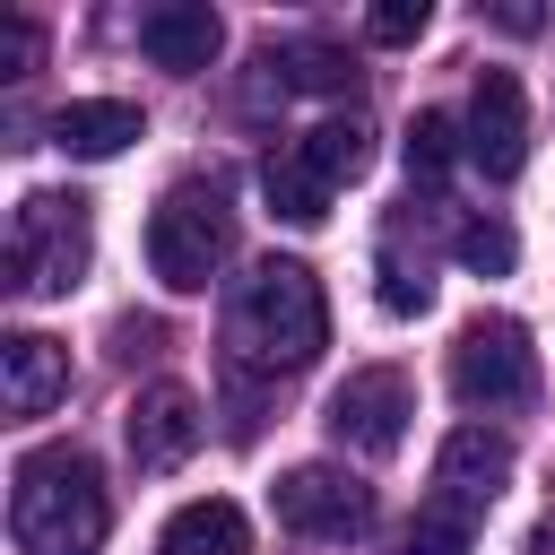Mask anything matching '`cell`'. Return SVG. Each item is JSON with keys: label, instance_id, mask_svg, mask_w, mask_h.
<instances>
[{"label": "cell", "instance_id": "cell-8", "mask_svg": "<svg viewBox=\"0 0 555 555\" xmlns=\"http://www.w3.org/2000/svg\"><path fill=\"white\" fill-rule=\"evenodd\" d=\"M503 486H512V442L503 434H486V425L442 434V451H434V512H451V520L477 529Z\"/></svg>", "mask_w": 555, "mask_h": 555}, {"label": "cell", "instance_id": "cell-1", "mask_svg": "<svg viewBox=\"0 0 555 555\" xmlns=\"http://www.w3.org/2000/svg\"><path fill=\"white\" fill-rule=\"evenodd\" d=\"M330 347V304H321V278L304 260H251L234 286H225V364L251 373V382H286L304 373L312 356Z\"/></svg>", "mask_w": 555, "mask_h": 555}, {"label": "cell", "instance_id": "cell-14", "mask_svg": "<svg viewBox=\"0 0 555 555\" xmlns=\"http://www.w3.org/2000/svg\"><path fill=\"white\" fill-rule=\"evenodd\" d=\"M156 555H251V520H243V503L199 494L156 529Z\"/></svg>", "mask_w": 555, "mask_h": 555}, {"label": "cell", "instance_id": "cell-21", "mask_svg": "<svg viewBox=\"0 0 555 555\" xmlns=\"http://www.w3.org/2000/svg\"><path fill=\"white\" fill-rule=\"evenodd\" d=\"M425 17H434L425 0H382V9L364 17V35H373V43H416V35H425Z\"/></svg>", "mask_w": 555, "mask_h": 555}, {"label": "cell", "instance_id": "cell-24", "mask_svg": "<svg viewBox=\"0 0 555 555\" xmlns=\"http://www.w3.org/2000/svg\"><path fill=\"white\" fill-rule=\"evenodd\" d=\"M529 555H555V512H546V520L529 529Z\"/></svg>", "mask_w": 555, "mask_h": 555}, {"label": "cell", "instance_id": "cell-15", "mask_svg": "<svg viewBox=\"0 0 555 555\" xmlns=\"http://www.w3.org/2000/svg\"><path fill=\"white\" fill-rule=\"evenodd\" d=\"M278 87H295V95H338L347 78H356V61L338 52V43H321V35H304V43H269V61H260Z\"/></svg>", "mask_w": 555, "mask_h": 555}, {"label": "cell", "instance_id": "cell-17", "mask_svg": "<svg viewBox=\"0 0 555 555\" xmlns=\"http://www.w3.org/2000/svg\"><path fill=\"white\" fill-rule=\"evenodd\" d=\"M295 147H304V165H312L330 191H338V182H356V173L373 165V130H364L356 113H347V121H321V130H304Z\"/></svg>", "mask_w": 555, "mask_h": 555}, {"label": "cell", "instance_id": "cell-18", "mask_svg": "<svg viewBox=\"0 0 555 555\" xmlns=\"http://www.w3.org/2000/svg\"><path fill=\"white\" fill-rule=\"evenodd\" d=\"M460 147H468V139H460L451 113H416V121H408V182H442Z\"/></svg>", "mask_w": 555, "mask_h": 555}, {"label": "cell", "instance_id": "cell-11", "mask_svg": "<svg viewBox=\"0 0 555 555\" xmlns=\"http://www.w3.org/2000/svg\"><path fill=\"white\" fill-rule=\"evenodd\" d=\"M0 399H9V416H52L69 399V347L43 330H9L0 338Z\"/></svg>", "mask_w": 555, "mask_h": 555}, {"label": "cell", "instance_id": "cell-16", "mask_svg": "<svg viewBox=\"0 0 555 555\" xmlns=\"http://www.w3.org/2000/svg\"><path fill=\"white\" fill-rule=\"evenodd\" d=\"M260 191H269V217H286V225H321L330 217V182L304 165V147H278L260 165Z\"/></svg>", "mask_w": 555, "mask_h": 555}, {"label": "cell", "instance_id": "cell-23", "mask_svg": "<svg viewBox=\"0 0 555 555\" xmlns=\"http://www.w3.org/2000/svg\"><path fill=\"white\" fill-rule=\"evenodd\" d=\"M494 26H503V35H538L546 17H538V9H494Z\"/></svg>", "mask_w": 555, "mask_h": 555}, {"label": "cell", "instance_id": "cell-10", "mask_svg": "<svg viewBox=\"0 0 555 555\" xmlns=\"http://www.w3.org/2000/svg\"><path fill=\"white\" fill-rule=\"evenodd\" d=\"M121 434H130V460H139V468H182V460L199 451L208 416H199V399H191L182 382H147V390L130 399Z\"/></svg>", "mask_w": 555, "mask_h": 555}, {"label": "cell", "instance_id": "cell-13", "mask_svg": "<svg viewBox=\"0 0 555 555\" xmlns=\"http://www.w3.org/2000/svg\"><path fill=\"white\" fill-rule=\"evenodd\" d=\"M147 121H139V104H121V95H78V104H61L52 113V147L61 156H121L130 139H139Z\"/></svg>", "mask_w": 555, "mask_h": 555}, {"label": "cell", "instance_id": "cell-4", "mask_svg": "<svg viewBox=\"0 0 555 555\" xmlns=\"http://www.w3.org/2000/svg\"><path fill=\"white\" fill-rule=\"evenodd\" d=\"M225 251H234V208H225V191L217 182H173L156 208H147V269L173 286V295H199L217 269H225Z\"/></svg>", "mask_w": 555, "mask_h": 555}, {"label": "cell", "instance_id": "cell-3", "mask_svg": "<svg viewBox=\"0 0 555 555\" xmlns=\"http://www.w3.org/2000/svg\"><path fill=\"white\" fill-rule=\"evenodd\" d=\"M95 260V217L78 191H26L9 208V295L17 304H52L87 278Z\"/></svg>", "mask_w": 555, "mask_h": 555}, {"label": "cell", "instance_id": "cell-20", "mask_svg": "<svg viewBox=\"0 0 555 555\" xmlns=\"http://www.w3.org/2000/svg\"><path fill=\"white\" fill-rule=\"evenodd\" d=\"M468 538H477V529H468V520H451V512H434V503H425V512H416V529H408V546H399V555H468Z\"/></svg>", "mask_w": 555, "mask_h": 555}, {"label": "cell", "instance_id": "cell-5", "mask_svg": "<svg viewBox=\"0 0 555 555\" xmlns=\"http://www.w3.org/2000/svg\"><path fill=\"white\" fill-rule=\"evenodd\" d=\"M451 390H460V408H486V416L529 408L538 399V347H529V330L512 312H477L460 330V347H451Z\"/></svg>", "mask_w": 555, "mask_h": 555}, {"label": "cell", "instance_id": "cell-7", "mask_svg": "<svg viewBox=\"0 0 555 555\" xmlns=\"http://www.w3.org/2000/svg\"><path fill=\"white\" fill-rule=\"evenodd\" d=\"M278 520L295 538H312V546H347V538L373 529V486L330 468V460H304V468L278 477Z\"/></svg>", "mask_w": 555, "mask_h": 555}, {"label": "cell", "instance_id": "cell-2", "mask_svg": "<svg viewBox=\"0 0 555 555\" xmlns=\"http://www.w3.org/2000/svg\"><path fill=\"white\" fill-rule=\"evenodd\" d=\"M113 529L104 468L78 442H35L9 477V538L17 555H95Z\"/></svg>", "mask_w": 555, "mask_h": 555}, {"label": "cell", "instance_id": "cell-9", "mask_svg": "<svg viewBox=\"0 0 555 555\" xmlns=\"http://www.w3.org/2000/svg\"><path fill=\"white\" fill-rule=\"evenodd\" d=\"M460 130H468V165H477L486 182H512V173L529 165V95H520V78H512V69H486Z\"/></svg>", "mask_w": 555, "mask_h": 555}, {"label": "cell", "instance_id": "cell-12", "mask_svg": "<svg viewBox=\"0 0 555 555\" xmlns=\"http://www.w3.org/2000/svg\"><path fill=\"white\" fill-rule=\"evenodd\" d=\"M217 43H225V26H217L208 0H165V9L139 17V52H147L156 69H208Z\"/></svg>", "mask_w": 555, "mask_h": 555}, {"label": "cell", "instance_id": "cell-22", "mask_svg": "<svg viewBox=\"0 0 555 555\" xmlns=\"http://www.w3.org/2000/svg\"><path fill=\"white\" fill-rule=\"evenodd\" d=\"M43 61V26L35 17H0V78H26Z\"/></svg>", "mask_w": 555, "mask_h": 555}, {"label": "cell", "instance_id": "cell-19", "mask_svg": "<svg viewBox=\"0 0 555 555\" xmlns=\"http://www.w3.org/2000/svg\"><path fill=\"white\" fill-rule=\"evenodd\" d=\"M451 251L477 269V278H503L512 260H520V243H512V225H494V217H468L460 234H451Z\"/></svg>", "mask_w": 555, "mask_h": 555}, {"label": "cell", "instance_id": "cell-6", "mask_svg": "<svg viewBox=\"0 0 555 555\" xmlns=\"http://www.w3.org/2000/svg\"><path fill=\"white\" fill-rule=\"evenodd\" d=\"M408 416H416V382H408L399 364H356V373L330 390V408H321L330 442L356 451V460H390V451L408 442Z\"/></svg>", "mask_w": 555, "mask_h": 555}]
</instances>
